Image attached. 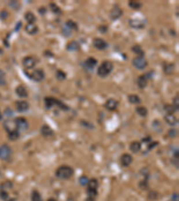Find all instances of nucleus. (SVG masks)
Returning <instances> with one entry per match:
<instances>
[{
    "label": "nucleus",
    "instance_id": "f257e3e1",
    "mask_svg": "<svg viewBox=\"0 0 179 201\" xmlns=\"http://www.w3.org/2000/svg\"><path fill=\"white\" fill-rule=\"evenodd\" d=\"M73 174V169L68 166H60L56 172V175L61 180H67L71 178Z\"/></svg>",
    "mask_w": 179,
    "mask_h": 201
},
{
    "label": "nucleus",
    "instance_id": "f03ea898",
    "mask_svg": "<svg viewBox=\"0 0 179 201\" xmlns=\"http://www.w3.org/2000/svg\"><path fill=\"white\" fill-rule=\"evenodd\" d=\"M113 70V63L110 61H105L101 63L98 68V75L104 78L107 77Z\"/></svg>",
    "mask_w": 179,
    "mask_h": 201
},
{
    "label": "nucleus",
    "instance_id": "7ed1b4c3",
    "mask_svg": "<svg viewBox=\"0 0 179 201\" xmlns=\"http://www.w3.org/2000/svg\"><path fill=\"white\" fill-rule=\"evenodd\" d=\"M45 105H46L47 109H50L53 106H58L61 109H63V110H65V111L69 110V106L64 105L63 102L60 101V100L56 99L55 97H45Z\"/></svg>",
    "mask_w": 179,
    "mask_h": 201
},
{
    "label": "nucleus",
    "instance_id": "20e7f679",
    "mask_svg": "<svg viewBox=\"0 0 179 201\" xmlns=\"http://www.w3.org/2000/svg\"><path fill=\"white\" fill-rule=\"evenodd\" d=\"M148 65V63L146 61V59L143 57H137L135 58H134L133 60V65L139 70H143Z\"/></svg>",
    "mask_w": 179,
    "mask_h": 201
},
{
    "label": "nucleus",
    "instance_id": "39448f33",
    "mask_svg": "<svg viewBox=\"0 0 179 201\" xmlns=\"http://www.w3.org/2000/svg\"><path fill=\"white\" fill-rule=\"evenodd\" d=\"M15 124H16V128L17 130L20 131H26L29 127V124H28L27 121L25 118L23 117H18L15 119Z\"/></svg>",
    "mask_w": 179,
    "mask_h": 201
},
{
    "label": "nucleus",
    "instance_id": "423d86ee",
    "mask_svg": "<svg viewBox=\"0 0 179 201\" xmlns=\"http://www.w3.org/2000/svg\"><path fill=\"white\" fill-rule=\"evenodd\" d=\"M11 149L8 147L6 144H4L0 148V158L3 160H8L11 156Z\"/></svg>",
    "mask_w": 179,
    "mask_h": 201
},
{
    "label": "nucleus",
    "instance_id": "0eeeda50",
    "mask_svg": "<svg viewBox=\"0 0 179 201\" xmlns=\"http://www.w3.org/2000/svg\"><path fill=\"white\" fill-rule=\"evenodd\" d=\"M122 14H123V11H122V9L117 6V5H115L114 8L112 9L111 12H110V18L111 20L115 21V20H117L118 18H120L122 16Z\"/></svg>",
    "mask_w": 179,
    "mask_h": 201
},
{
    "label": "nucleus",
    "instance_id": "6e6552de",
    "mask_svg": "<svg viewBox=\"0 0 179 201\" xmlns=\"http://www.w3.org/2000/svg\"><path fill=\"white\" fill-rule=\"evenodd\" d=\"M93 46L99 50H104L108 48V43L102 39H94L93 40Z\"/></svg>",
    "mask_w": 179,
    "mask_h": 201
},
{
    "label": "nucleus",
    "instance_id": "1a4fd4ad",
    "mask_svg": "<svg viewBox=\"0 0 179 201\" xmlns=\"http://www.w3.org/2000/svg\"><path fill=\"white\" fill-rule=\"evenodd\" d=\"M32 79L34 80V81H37V82H39V81H41L44 80L45 78V74H44V72L42 70H40V69H38V70H35L32 75H31Z\"/></svg>",
    "mask_w": 179,
    "mask_h": 201
},
{
    "label": "nucleus",
    "instance_id": "9d476101",
    "mask_svg": "<svg viewBox=\"0 0 179 201\" xmlns=\"http://www.w3.org/2000/svg\"><path fill=\"white\" fill-rule=\"evenodd\" d=\"M129 25L134 29H142L145 25V22L139 19H132L129 21Z\"/></svg>",
    "mask_w": 179,
    "mask_h": 201
},
{
    "label": "nucleus",
    "instance_id": "9b49d317",
    "mask_svg": "<svg viewBox=\"0 0 179 201\" xmlns=\"http://www.w3.org/2000/svg\"><path fill=\"white\" fill-rule=\"evenodd\" d=\"M15 105H16V108H17L18 112H21V113L28 111V109H29V107H30L29 103H28L27 101H23V100L16 102Z\"/></svg>",
    "mask_w": 179,
    "mask_h": 201
},
{
    "label": "nucleus",
    "instance_id": "f8f14e48",
    "mask_svg": "<svg viewBox=\"0 0 179 201\" xmlns=\"http://www.w3.org/2000/svg\"><path fill=\"white\" fill-rule=\"evenodd\" d=\"M120 162H121L122 166L127 167L132 164V162H133V157H132V156L129 154H124L120 158Z\"/></svg>",
    "mask_w": 179,
    "mask_h": 201
},
{
    "label": "nucleus",
    "instance_id": "ddd939ff",
    "mask_svg": "<svg viewBox=\"0 0 179 201\" xmlns=\"http://www.w3.org/2000/svg\"><path fill=\"white\" fill-rule=\"evenodd\" d=\"M23 65L27 68V69H32L35 65H36V61L33 57H27L23 59Z\"/></svg>",
    "mask_w": 179,
    "mask_h": 201
},
{
    "label": "nucleus",
    "instance_id": "4468645a",
    "mask_svg": "<svg viewBox=\"0 0 179 201\" xmlns=\"http://www.w3.org/2000/svg\"><path fill=\"white\" fill-rule=\"evenodd\" d=\"M25 31L28 34L34 35L39 31V28H38V26L35 23H28L25 26Z\"/></svg>",
    "mask_w": 179,
    "mask_h": 201
},
{
    "label": "nucleus",
    "instance_id": "2eb2a0df",
    "mask_svg": "<svg viewBox=\"0 0 179 201\" xmlns=\"http://www.w3.org/2000/svg\"><path fill=\"white\" fill-rule=\"evenodd\" d=\"M117 105H118V102L117 101L116 99L110 98V99H108V101L106 102L105 107L108 109V110H109V111H113V110H116Z\"/></svg>",
    "mask_w": 179,
    "mask_h": 201
},
{
    "label": "nucleus",
    "instance_id": "dca6fc26",
    "mask_svg": "<svg viewBox=\"0 0 179 201\" xmlns=\"http://www.w3.org/2000/svg\"><path fill=\"white\" fill-rule=\"evenodd\" d=\"M4 127L6 132H8L9 133L17 130L16 128V124H15V122H12V121H5L4 123Z\"/></svg>",
    "mask_w": 179,
    "mask_h": 201
},
{
    "label": "nucleus",
    "instance_id": "f3484780",
    "mask_svg": "<svg viewBox=\"0 0 179 201\" xmlns=\"http://www.w3.org/2000/svg\"><path fill=\"white\" fill-rule=\"evenodd\" d=\"M97 63H98L97 60L94 57H89L85 62H84V66L89 70H91L97 65Z\"/></svg>",
    "mask_w": 179,
    "mask_h": 201
},
{
    "label": "nucleus",
    "instance_id": "a211bd4d",
    "mask_svg": "<svg viewBox=\"0 0 179 201\" xmlns=\"http://www.w3.org/2000/svg\"><path fill=\"white\" fill-rule=\"evenodd\" d=\"M165 121L167 122V124L169 125H171V126H175L178 123V120H177V118H176L173 114H167L166 116H165Z\"/></svg>",
    "mask_w": 179,
    "mask_h": 201
},
{
    "label": "nucleus",
    "instance_id": "6ab92c4d",
    "mask_svg": "<svg viewBox=\"0 0 179 201\" xmlns=\"http://www.w3.org/2000/svg\"><path fill=\"white\" fill-rule=\"evenodd\" d=\"M40 132L43 136L45 137H49V136H52L54 134L53 131L51 128L49 126V125H47V124H44L42 127H41V130H40Z\"/></svg>",
    "mask_w": 179,
    "mask_h": 201
},
{
    "label": "nucleus",
    "instance_id": "aec40b11",
    "mask_svg": "<svg viewBox=\"0 0 179 201\" xmlns=\"http://www.w3.org/2000/svg\"><path fill=\"white\" fill-rule=\"evenodd\" d=\"M15 91H16V94H17L19 97H28V92H27L26 89H25L23 86H22V85L18 86V87L16 88Z\"/></svg>",
    "mask_w": 179,
    "mask_h": 201
},
{
    "label": "nucleus",
    "instance_id": "412c9836",
    "mask_svg": "<svg viewBox=\"0 0 179 201\" xmlns=\"http://www.w3.org/2000/svg\"><path fill=\"white\" fill-rule=\"evenodd\" d=\"M147 82H148V79L146 78L145 75L140 76L137 80V84L140 89H144L147 86Z\"/></svg>",
    "mask_w": 179,
    "mask_h": 201
},
{
    "label": "nucleus",
    "instance_id": "4be33fe9",
    "mask_svg": "<svg viewBox=\"0 0 179 201\" xmlns=\"http://www.w3.org/2000/svg\"><path fill=\"white\" fill-rule=\"evenodd\" d=\"M80 48V45L76 41H71L67 46V49L68 51L73 52V51H77Z\"/></svg>",
    "mask_w": 179,
    "mask_h": 201
},
{
    "label": "nucleus",
    "instance_id": "5701e85b",
    "mask_svg": "<svg viewBox=\"0 0 179 201\" xmlns=\"http://www.w3.org/2000/svg\"><path fill=\"white\" fill-rule=\"evenodd\" d=\"M141 149H142V145H141L139 141H134L130 145V149L134 153H138L141 150Z\"/></svg>",
    "mask_w": 179,
    "mask_h": 201
},
{
    "label": "nucleus",
    "instance_id": "b1692460",
    "mask_svg": "<svg viewBox=\"0 0 179 201\" xmlns=\"http://www.w3.org/2000/svg\"><path fill=\"white\" fill-rule=\"evenodd\" d=\"M24 18H25V20L29 23H34L36 22V20H37L36 16L32 12H27L25 14V15H24Z\"/></svg>",
    "mask_w": 179,
    "mask_h": 201
},
{
    "label": "nucleus",
    "instance_id": "393cba45",
    "mask_svg": "<svg viewBox=\"0 0 179 201\" xmlns=\"http://www.w3.org/2000/svg\"><path fill=\"white\" fill-rule=\"evenodd\" d=\"M99 186V182L96 179H91L88 182V189H97Z\"/></svg>",
    "mask_w": 179,
    "mask_h": 201
},
{
    "label": "nucleus",
    "instance_id": "a878e982",
    "mask_svg": "<svg viewBox=\"0 0 179 201\" xmlns=\"http://www.w3.org/2000/svg\"><path fill=\"white\" fill-rule=\"evenodd\" d=\"M128 100H129V102L131 104H139L141 103V98L137 96V95H130L128 97Z\"/></svg>",
    "mask_w": 179,
    "mask_h": 201
},
{
    "label": "nucleus",
    "instance_id": "bb28decb",
    "mask_svg": "<svg viewBox=\"0 0 179 201\" xmlns=\"http://www.w3.org/2000/svg\"><path fill=\"white\" fill-rule=\"evenodd\" d=\"M136 113L139 115L142 116V117H145L148 114V111H147V109L144 106H138V107H136Z\"/></svg>",
    "mask_w": 179,
    "mask_h": 201
},
{
    "label": "nucleus",
    "instance_id": "cd10ccee",
    "mask_svg": "<svg viewBox=\"0 0 179 201\" xmlns=\"http://www.w3.org/2000/svg\"><path fill=\"white\" fill-rule=\"evenodd\" d=\"M65 25H67V28H68L70 31H72V30L78 31V26H77V24L75 23L74 22H73L72 20L67 21V23H65Z\"/></svg>",
    "mask_w": 179,
    "mask_h": 201
},
{
    "label": "nucleus",
    "instance_id": "c85d7f7f",
    "mask_svg": "<svg viewBox=\"0 0 179 201\" xmlns=\"http://www.w3.org/2000/svg\"><path fill=\"white\" fill-rule=\"evenodd\" d=\"M132 50H133L135 54H138V55H139V57H143L144 52L143 51L142 48H141L140 46H138V45L134 46V47L132 48Z\"/></svg>",
    "mask_w": 179,
    "mask_h": 201
},
{
    "label": "nucleus",
    "instance_id": "c756f323",
    "mask_svg": "<svg viewBox=\"0 0 179 201\" xmlns=\"http://www.w3.org/2000/svg\"><path fill=\"white\" fill-rule=\"evenodd\" d=\"M8 137H9V140L14 141V140H16L19 139V137H20V133H19V132L17 130H15V131L9 133Z\"/></svg>",
    "mask_w": 179,
    "mask_h": 201
},
{
    "label": "nucleus",
    "instance_id": "7c9ffc66",
    "mask_svg": "<svg viewBox=\"0 0 179 201\" xmlns=\"http://www.w3.org/2000/svg\"><path fill=\"white\" fill-rule=\"evenodd\" d=\"M174 69H175V66L173 63H169V65H167L164 66V72L167 74H171L174 72Z\"/></svg>",
    "mask_w": 179,
    "mask_h": 201
},
{
    "label": "nucleus",
    "instance_id": "2f4dec72",
    "mask_svg": "<svg viewBox=\"0 0 179 201\" xmlns=\"http://www.w3.org/2000/svg\"><path fill=\"white\" fill-rule=\"evenodd\" d=\"M32 201H42L40 194L37 190H33L32 193Z\"/></svg>",
    "mask_w": 179,
    "mask_h": 201
},
{
    "label": "nucleus",
    "instance_id": "473e14b6",
    "mask_svg": "<svg viewBox=\"0 0 179 201\" xmlns=\"http://www.w3.org/2000/svg\"><path fill=\"white\" fill-rule=\"evenodd\" d=\"M128 5L131 8L134 9V10H138V9H141V7H142V4L136 1H130Z\"/></svg>",
    "mask_w": 179,
    "mask_h": 201
},
{
    "label": "nucleus",
    "instance_id": "72a5a7b5",
    "mask_svg": "<svg viewBox=\"0 0 179 201\" xmlns=\"http://www.w3.org/2000/svg\"><path fill=\"white\" fill-rule=\"evenodd\" d=\"M56 79H58V80H64L65 78H67V74H65L63 71L58 70V72H56Z\"/></svg>",
    "mask_w": 179,
    "mask_h": 201
},
{
    "label": "nucleus",
    "instance_id": "f704fd0d",
    "mask_svg": "<svg viewBox=\"0 0 179 201\" xmlns=\"http://www.w3.org/2000/svg\"><path fill=\"white\" fill-rule=\"evenodd\" d=\"M165 110L168 113V114H173L174 112L177 111V109L174 106H171V105H167L165 106Z\"/></svg>",
    "mask_w": 179,
    "mask_h": 201
},
{
    "label": "nucleus",
    "instance_id": "c9c22d12",
    "mask_svg": "<svg viewBox=\"0 0 179 201\" xmlns=\"http://www.w3.org/2000/svg\"><path fill=\"white\" fill-rule=\"evenodd\" d=\"M50 7H51V10L56 14H61V10L59 9V7L56 5V4H54V3H50Z\"/></svg>",
    "mask_w": 179,
    "mask_h": 201
},
{
    "label": "nucleus",
    "instance_id": "e433bc0d",
    "mask_svg": "<svg viewBox=\"0 0 179 201\" xmlns=\"http://www.w3.org/2000/svg\"><path fill=\"white\" fill-rule=\"evenodd\" d=\"M79 181H80V184L82 185V186H85L88 184L89 182V179L87 176H82L80 179H79Z\"/></svg>",
    "mask_w": 179,
    "mask_h": 201
},
{
    "label": "nucleus",
    "instance_id": "4c0bfd02",
    "mask_svg": "<svg viewBox=\"0 0 179 201\" xmlns=\"http://www.w3.org/2000/svg\"><path fill=\"white\" fill-rule=\"evenodd\" d=\"M5 72L0 70V85H5Z\"/></svg>",
    "mask_w": 179,
    "mask_h": 201
},
{
    "label": "nucleus",
    "instance_id": "58836bf2",
    "mask_svg": "<svg viewBox=\"0 0 179 201\" xmlns=\"http://www.w3.org/2000/svg\"><path fill=\"white\" fill-rule=\"evenodd\" d=\"M9 5H10L11 7H13L14 9H15V10H17V9H19V6H20V5H19L18 2L16 1H11L10 3H9Z\"/></svg>",
    "mask_w": 179,
    "mask_h": 201
},
{
    "label": "nucleus",
    "instance_id": "ea45409f",
    "mask_svg": "<svg viewBox=\"0 0 179 201\" xmlns=\"http://www.w3.org/2000/svg\"><path fill=\"white\" fill-rule=\"evenodd\" d=\"M82 125H83V126H85V127H87L88 129H93L94 128V126L91 124V123H88V122H85V121H82Z\"/></svg>",
    "mask_w": 179,
    "mask_h": 201
},
{
    "label": "nucleus",
    "instance_id": "a19ab883",
    "mask_svg": "<svg viewBox=\"0 0 179 201\" xmlns=\"http://www.w3.org/2000/svg\"><path fill=\"white\" fill-rule=\"evenodd\" d=\"M99 31L101 32V33H106L108 31V27L107 26H99Z\"/></svg>",
    "mask_w": 179,
    "mask_h": 201
},
{
    "label": "nucleus",
    "instance_id": "79ce46f5",
    "mask_svg": "<svg viewBox=\"0 0 179 201\" xmlns=\"http://www.w3.org/2000/svg\"><path fill=\"white\" fill-rule=\"evenodd\" d=\"M168 136L171 137V138H175V137L176 136V131L174 130V129L170 130V131L168 132Z\"/></svg>",
    "mask_w": 179,
    "mask_h": 201
},
{
    "label": "nucleus",
    "instance_id": "37998d69",
    "mask_svg": "<svg viewBox=\"0 0 179 201\" xmlns=\"http://www.w3.org/2000/svg\"><path fill=\"white\" fill-rule=\"evenodd\" d=\"M0 196H1L2 199H4V200H6L8 198V194L5 192V191H2L1 194H0Z\"/></svg>",
    "mask_w": 179,
    "mask_h": 201
},
{
    "label": "nucleus",
    "instance_id": "c03bdc74",
    "mask_svg": "<svg viewBox=\"0 0 179 201\" xmlns=\"http://www.w3.org/2000/svg\"><path fill=\"white\" fill-rule=\"evenodd\" d=\"M178 96H176V97L174 99V106L177 109V110H178V107H179V105H178Z\"/></svg>",
    "mask_w": 179,
    "mask_h": 201
},
{
    "label": "nucleus",
    "instance_id": "a18cd8bd",
    "mask_svg": "<svg viewBox=\"0 0 179 201\" xmlns=\"http://www.w3.org/2000/svg\"><path fill=\"white\" fill-rule=\"evenodd\" d=\"M45 12H46V8H44V7H41V8H40V9H39V13H40V14H41L42 15L45 14Z\"/></svg>",
    "mask_w": 179,
    "mask_h": 201
},
{
    "label": "nucleus",
    "instance_id": "49530a36",
    "mask_svg": "<svg viewBox=\"0 0 179 201\" xmlns=\"http://www.w3.org/2000/svg\"><path fill=\"white\" fill-rule=\"evenodd\" d=\"M175 157H176V159H178V150H176V152L175 153Z\"/></svg>",
    "mask_w": 179,
    "mask_h": 201
},
{
    "label": "nucleus",
    "instance_id": "de8ad7c7",
    "mask_svg": "<svg viewBox=\"0 0 179 201\" xmlns=\"http://www.w3.org/2000/svg\"><path fill=\"white\" fill-rule=\"evenodd\" d=\"M48 201H56V199H54V198H49Z\"/></svg>",
    "mask_w": 179,
    "mask_h": 201
},
{
    "label": "nucleus",
    "instance_id": "09e8293b",
    "mask_svg": "<svg viewBox=\"0 0 179 201\" xmlns=\"http://www.w3.org/2000/svg\"><path fill=\"white\" fill-rule=\"evenodd\" d=\"M2 119V114H1V113H0V120Z\"/></svg>",
    "mask_w": 179,
    "mask_h": 201
}]
</instances>
